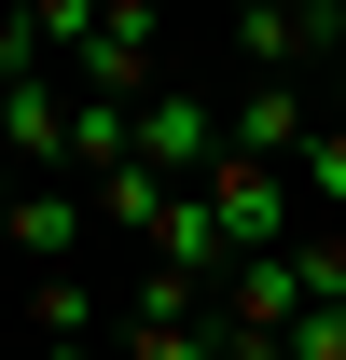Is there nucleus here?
I'll use <instances>...</instances> for the list:
<instances>
[{
  "mask_svg": "<svg viewBox=\"0 0 346 360\" xmlns=\"http://www.w3.org/2000/svg\"><path fill=\"white\" fill-rule=\"evenodd\" d=\"M0 236L28 250V277H56V264H84V236H111V222H97V194H84V180H14Z\"/></svg>",
  "mask_w": 346,
  "mask_h": 360,
  "instance_id": "nucleus-2",
  "label": "nucleus"
},
{
  "mask_svg": "<svg viewBox=\"0 0 346 360\" xmlns=\"http://www.w3.org/2000/svg\"><path fill=\"white\" fill-rule=\"evenodd\" d=\"M333 84H346V14H333Z\"/></svg>",
  "mask_w": 346,
  "mask_h": 360,
  "instance_id": "nucleus-8",
  "label": "nucleus"
},
{
  "mask_svg": "<svg viewBox=\"0 0 346 360\" xmlns=\"http://www.w3.org/2000/svg\"><path fill=\"white\" fill-rule=\"evenodd\" d=\"M70 84H97V97H153L167 84V14L153 0H97V42H84V70Z\"/></svg>",
  "mask_w": 346,
  "mask_h": 360,
  "instance_id": "nucleus-3",
  "label": "nucleus"
},
{
  "mask_svg": "<svg viewBox=\"0 0 346 360\" xmlns=\"http://www.w3.org/2000/svg\"><path fill=\"white\" fill-rule=\"evenodd\" d=\"M139 167H153V180H208V167H222V111L180 84V70L139 97Z\"/></svg>",
  "mask_w": 346,
  "mask_h": 360,
  "instance_id": "nucleus-4",
  "label": "nucleus"
},
{
  "mask_svg": "<svg viewBox=\"0 0 346 360\" xmlns=\"http://www.w3.org/2000/svg\"><path fill=\"white\" fill-rule=\"evenodd\" d=\"M305 208H319V222H346V125H319V139H305Z\"/></svg>",
  "mask_w": 346,
  "mask_h": 360,
  "instance_id": "nucleus-6",
  "label": "nucleus"
},
{
  "mask_svg": "<svg viewBox=\"0 0 346 360\" xmlns=\"http://www.w3.org/2000/svg\"><path fill=\"white\" fill-rule=\"evenodd\" d=\"M28 28H42V56H56V70H84V42H97V0H28Z\"/></svg>",
  "mask_w": 346,
  "mask_h": 360,
  "instance_id": "nucleus-7",
  "label": "nucleus"
},
{
  "mask_svg": "<svg viewBox=\"0 0 346 360\" xmlns=\"http://www.w3.org/2000/svg\"><path fill=\"white\" fill-rule=\"evenodd\" d=\"M305 305H319V291H305V264H291V250H250V264H222V319H250V333H291Z\"/></svg>",
  "mask_w": 346,
  "mask_h": 360,
  "instance_id": "nucleus-5",
  "label": "nucleus"
},
{
  "mask_svg": "<svg viewBox=\"0 0 346 360\" xmlns=\"http://www.w3.org/2000/svg\"><path fill=\"white\" fill-rule=\"evenodd\" d=\"M194 194L222 208V236H236V264H250V250H291V236L319 222V208H305V180H291V167H263V153H236V139H222V167L194 180Z\"/></svg>",
  "mask_w": 346,
  "mask_h": 360,
  "instance_id": "nucleus-1",
  "label": "nucleus"
}]
</instances>
